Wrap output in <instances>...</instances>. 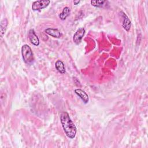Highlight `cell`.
I'll use <instances>...</instances> for the list:
<instances>
[{
    "label": "cell",
    "mask_w": 148,
    "mask_h": 148,
    "mask_svg": "<svg viewBox=\"0 0 148 148\" xmlns=\"http://www.w3.org/2000/svg\"><path fill=\"white\" fill-rule=\"evenodd\" d=\"M55 67L58 72L60 73L63 74L65 73V68L63 62L60 60H57L55 63Z\"/></svg>",
    "instance_id": "9"
},
{
    "label": "cell",
    "mask_w": 148,
    "mask_h": 148,
    "mask_svg": "<svg viewBox=\"0 0 148 148\" xmlns=\"http://www.w3.org/2000/svg\"><path fill=\"white\" fill-rule=\"evenodd\" d=\"M122 17H123L122 26L125 31H129L131 28V21H130V19L128 18V17H127V16L123 12L122 14Z\"/></svg>",
    "instance_id": "8"
},
{
    "label": "cell",
    "mask_w": 148,
    "mask_h": 148,
    "mask_svg": "<svg viewBox=\"0 0 148 148\" xmlns=\"http://www.w3.org/2000/svg\"><path fill=\"white\" fill-rule=\"evenodd\" d=\"M8 20L6 18H3L2 20H1V24H0V30H1V38L3 37L5 32L7 26H8Z\"/></svg>",
    "instance_id": "11"
},
{
    "label": "cell",
    "mask_w": 148,
    "mask_h": 148,
    "mask_svg": "<svg viewBox=\"0 0 148 148\" xmlns=\"http://www.w3.org/2000/svg\"><path fill=\"white\" fill-rule=\"evenodd\" d=\"M90 3L92 6H95V7H102L106 5L107 3V1H91Z\"/></svg>",
    "instance_id": "12"
},
{
    "label": "cell",
    "mask_w": 148,
    "mask_h": 148,
    "mask_svg": "<svg viewBox=\"0 0 148 148\" xmlns=\"http://www.w3.org/2000/svg\"><path fill=\"white\" fill-rule=\"evenodd\" d=\"M50 3V1L49 0L36 1L34 2L32 5V9L34 11H39L46 8Z\"/></svg>",
    "instance_id": "3"
},
{
    "label": "cell",
    "mask_w": 148,
    "mask_h": 148,
    "mask_svg": "<svg viewBox=\"0 0 148 148\" xmlns=\"http://www.w3.org/2000/svg\"><path fill=\"white\" fill-rule=\"evenodd\" d=\"M79 2H80V1H73V3H74V4L75 5H77L78 3H79Z\"/></svg>",
    "instance_id": "13"
},
{
    "label": "cell",
    "mask_w": 148,
    "mask_h": 148,
    "mask_svg": "<svg viewBox=\"0 0 148 148\" xmlns=\"http://www.w3.org/2000/svg\"><path fill=\"white\" fill-rule=\"evenodd\" d=\"M75 94L79 96V97L83 101V102L84 103H87L89 101V98L87 95V94L82 89H75Z\"/></svg>",
    "instance_id": "6"
},
{
    "label": "cell",
    "mask_w": 148,
    "mask_h": 148,
    "mask_svg": "<svg viewBox=\"0 0 148 148\" xmlns=\"http://www.w3.org/2000/svg\"><path fill=\"white\" fill-rule=\"evenodd\" d=\"M85 34V29L84 28H79L76 32L75 33L73 36V40L74 43L76 45L80 43L83 37Z\"/></svg>",
    "instance_id": "4"
},
{
    "label": "cell",
    "mask_w": 148,
    "mask_h": 148,
    "mask_svg": "<svg viewBox=\"0 0 148 148\" xmlns=\"http://www.w3.org/2000/svg\"><path fill=\"white\" fill-rule=\"evenodd\" d=\"M45 32L46 34H47L49 35L50 36H53L54 38H58L61 36V33L58 29L48 28L45 30Z\"/></svg>",
    "instance_id": "7"
},
{
    "label": "cell",
    "mask_w": 148,
    "mask_h": 148,
    "mask_svg": "<svg viewBox=\"0 0 148 148\" xmlns=\"http://www.w3.org/2000/svg\"><path fill=\"white\" fill-rule=\"evenodd\" d=\"M28 38L29 39L31 42V43L35 45V46H39L40 42H39V39L38 37V36L36 35L34 30L33 29H29V32H28Z\"/></svg>",
    "instance_id": "5"
},
{
    "label": "cell",
    "mask_w": 148,
    "mask_h": 148,
    "mask_svg": "<svg viewBox=\"0 0 148 148\" xmlns=\"http://www.w3.org/2000/svg\"><path fill=\"white\" fill-rule=\"evenodd\" d=\"M70 13H71L70 8L69 7H68V6H66V7H65L63 9L62 12L60 13L59 17H60V18L61 20H65L66 18L67 17H68L69 16Z\"/></svg>",
    "instance_id": "10"
},
{
    "label": "cell",
    "mask_w": 148,
    "mask_h": 148,
    "mask_svg": "<svg viewBox=\"0 0 148 148\" xmlns=\"http://www.w3.org/2000/svg\"><path fill=\"white\" fill-rule=\"evenodd\" d=\"M60 120L66 136L70 139L75 138L76 135L77 129L69 117L68 113L66 112H62L60 114Z\"/></svg>",
    "instance_id": "1"
},
{
    "label": "cell",
    "mask_w": 148,
    "mask_h": 148,
    "mask_svg": "<svg viewBox=\"0 0 148 148\" xmlns=\"http://www.w3.org/2000/svg\"><path fill=\"white\" fill-rule=\"evenodd\" d=\"M21 55L23 61L27 64H31L34 61V55L31 48L27 44L21 47Z\"/></svg>",
    "instance_id": "2"
}]
</instances>
